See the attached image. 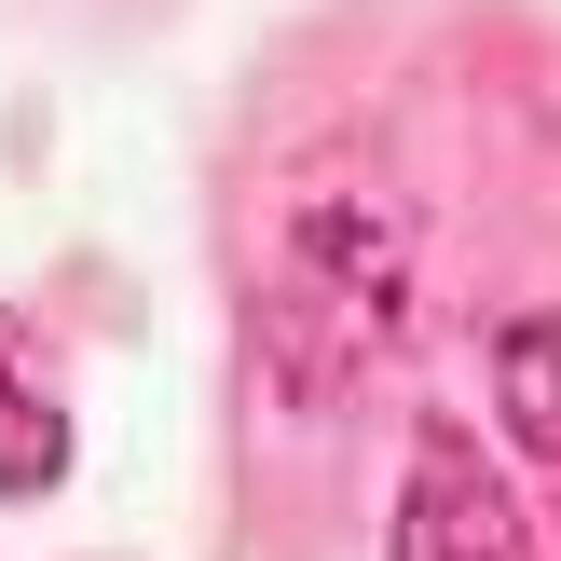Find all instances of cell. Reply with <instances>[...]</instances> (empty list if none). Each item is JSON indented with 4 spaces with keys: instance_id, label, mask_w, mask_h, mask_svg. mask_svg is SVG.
Returning a JSON list of instances; mask_svg holds the SVG:
<instances>
[{
    "instance_id": "6da1fadb",
    "label": "cell",
    "mask_w": 561,
    "mask_h": 561,
    "mask_svg": "<svg viewBox=\"0 0 561 561\" xmlns=\"http://www.w3.org/2000/svg\"><path fill=\"white\" fill-rule=\"evenodd\" d=\"M398 561H535V520H520L507 466L480 453L466 425H425L398 466V535H383Z\"/></svg>"
},
{
    "instance_id": "7a4b0ae2",
    "label": "cell",
    "mask_w": 561,
    "mask_h": 561,
    "mask_svg": "<svg viewBox=\"0 0 561 561\" xmlns=\"http://www.w3.org/2000/svg\"><path fill=\"white\" fill-rule=\"evenodd\" d=\"M288 288L343 301L356 329L398 343V316H411V233H398V206L356 192V179H316V192L288 206Z\"/></svg>"
},
{
    "instance_id": "3957f363",
    "label": "cell",
    "mask_w": 561,
    "mask_h": 561,
    "mask_svg": "<svg viewBox=\"0 0 561 561\" xmlns=\"http://www.w3.org/2000/svg\"><path fill=\"white\" fill-rule=\"evenodd\" d=\"M493 370H507V425L561 453V316H507L493 329Z\"/></svg>"
},
{
    "instance_id": "277c9868",
    "label": "cell",
    "mask_w": 561,
    "mask_h": 561,
    "mask_svg": "<svg viewBox=\"0 0 561 561\" xmlns=\"http://www.w3.org/2000/svg\"><path fill=\"white\" fill-rule=\"evenodd\" d=\"M55 480H69V411L0 356V493H55Z\"/></svg>"
}]
</instances>
